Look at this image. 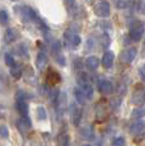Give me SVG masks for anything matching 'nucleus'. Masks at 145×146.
<instances>
[{"label":"nucleus","mask_w":145,"mask_h":146,"mask_svg":"<svg viewBox=\"0 0 145 146\" xmlns=\"http://www.w3.org/2000/svg\"><path fill=\"white\" fill-rule=\"evenodd\" d=\"M4 60H5V64H7V66H9V67H13L15 65V60H14V57H13V55H10L9 52H7L4 55Z\"/></svg>","instance_id":"22"},{"label":"nucleus","mask_w":145,"mask_h":146,"mask_svg":"<svg viewBox=\"0 0 145 146\" xmlns=\"http://www.w3.org/2000/svg\"><path fill=\"white\" fill-rule=\"evenodd\" d=\"M144 116H145V108H136L131 113V118H135V119H141Z\"/></svg>","instance_id":"20"},{"label":"nucleus","mask_w":145,"mask_h":146,"mask_svg":"<svg viewBox=\"0 0 145 146\" xmlns=\"http://www.w3.org/2000/svg\"><path fill=\"white\" fill-rule=\"evenodd\" d=\"M113 61H115V53H113L112 51L104 52V55H103V57H102V65H103V67H106V69L112 67Z\"/></svg>","instance_id":"13"},{"label":"nucleus","mask_w":145,"mask_h":146,"mask_svg":"<svg viewBox=\"0 0 145 146\" xmlns=\"http://www.w3.org/2000/svg\"><path fill=\"white\" fill-rule=\"evenodd\" d=\"M64 38H65L66 44H68L70 48H76L80 44V42H82L79 36H78L76 33L71 32V31H66V32L64 33Z\"/></svg>","instance_id":"6"},{"label":"nucleus","mask_w":145,"mask_h":146,"mask_svg":"<svg viewBox=\"0 0 145 146\" xmlns=\"http://www.w3.org/2000/svg\"><path fill=\"white\" fill-rule=\"evenodd\" d=\"M138 56V48L136 47H129L125 51L121 52V56H120V60L124 64H131L135 57Z\"/></svg>","instance_id":"7"},{"label":"nucleus","mask_w":145,"mask_h":146,"mask_svg":"<svg viewBox=\"0 0 145 146\" xmlns=\"http://www.w3.org/2000/svg\"><path fill=\"white\" fill-rule=\"evenodd\" d=\"M47 56L46 53H45L43 51H40L37 55V58H36V66H37L38 70H43L45 67L47 66Z\"/></svg>","instance_id":"14"},{"label":"nucleus","mask_w":145,"mask_h":146,"mask_svg":"<svg viewBox=\"0 0 145 146\" xmlns=\"http://www.w3.org/2000/svg\"><path fill=\"white\" fill-rule=\"evenodd\" d=\"M15 51L18 52L21 56H24V57H27V47L24 46V44H19V46L15 48Z\"/></svg>","instance_id":"27"},{"label":"nucleus","mask_w":145,"mask_h":146,"mask_svg":"<svg viewBox=\"0 0 145 146\" xmlns=\"http://www.w3.org/2000/svg\"><path fill=\"white\" fill-rule=\"evenodd\" d=\"M83 146H90V145H83Z\"/></svg>","instance_id":"33"},{"label":"nucleus","mask_w":145,"mask_h":146,"mask_svg":"<svg viewBox=\"0 0 145 146\" xmlns=\"http://www.w3.org/2000/svg\"><path fill=\"white\" fill-rule=\"evenodd\" d=\"M37 117L40 121H45L47 118V113H46V109L43 107H37Z\"/></svg>","instance_id":"24"},{"label":"nucleus","mask_w":145,"mask_h":146,"mask_svg":"<svg viewBox=\"0 0 145 146\" xmlns=\"http://www.w3.org/2000/svg\"><path fill=\"white\" fill-rule=\"evenodd\" d=\"M17 126H18V130L21 131L22 133H27L32 127V123L28 119V117H21L17 122Z\"/></svg>","instance_id":"10"},{"label":"nucleus","mask_w":145,"mask_h":146,"mask_svg":"<svg viewBox=\"0 0 145 146\" xmlns=\"http://www.w3.org/2000/svg\"><path fill=\"white\" fill-rule=\"evenodd\" d=\"M138 10L140 14L145 15V0H138Z\"/></svg>","instance_id":"28"},{"label":"nucleus","mask_w":145,"mask_h":146,"mask_svg":"<svg viewBox=\"0 0 145 146\" xmlns=\"http://www.w3.org/2000/svg\"><path fill=\"white\" fill-rule=\"evenodd\" d=\"M66 7L69 9V13L74 14L75 9H76V5H75V0H66Z\"/></svg>","instance_id":"25"},{"label":"nucleus","mask_w":145,"mask_h":146,"mask_svg":"<svg viewBox=\"0 0 145 146\" xmlns=\"http://www.w3.org/2000/svg\"><path fill=\"white\" fill-rule=\"evenodd\" d=\"M70 116H71L72 125L79 126L80 121H82V117H83V111L75 104V103H72V104L70 106Z\"/></svg>","instance_id":"9"},{"label":"nucleus","mask_w":145,"mask_h":146,"mask_svg":"<svg viewBox=\"0 0 145 146\" xmlns=\"http://www.w3.org/2000/svg\"><path fill=\"white\" fill-rule=\"evenodd\" d=\"M17 37H18V33H17V31L14 29V28H8L4 33L5 43H13V42L17 40Z\"/></svg>","instance_id":"15"},{"label":"nucleus","mask_w":145,"mask_h":146,"mask_svg":"<svg viewBox=\"0 0 145 146\" xmlns=\"http://www.w3.org/2000/svg\"><path fill=\"white\" fill-rule=\"evenodd\" d=\"M110 116V109H108L107 102L104 99L99 100L96 104V121L97 122H104Z\"/></svg>","instance_id":"3"},{"label":"nucleus","mask_w":145,"mask_h":146,"mask_svg":"<svg viewBox=\"0 0 145 146\" xmlns=\"http://www.w3.org/2000/svg\"><path fill=\"white\" fill-rule=\"evenodd\" d=\"M112 146H126V141H125V137L122 136H117L112 140Z\"/></svg>","instance_id":"23"},{"label":"nucleus","mask_w":145,"mask_h":146,"mask_svg":"<svg viewBox=\"0 0 145 146\" xmlns=\"http://www.w3.org/2000/svg\"><path fill=\"white\" fill-rule=\"evenodd\" d=\"M145 131V121L141 118L136 122H134L130 126V132L132 135H138V133H143Z\"/></svg>","instance_id":"12"},{"label":"nucleus","mask_w":145,"mask_h":146,"mask_svg":"<svg viewBox=\"0 0 145 146\" xmlns=\"http://www.w3.org/2000/svg\"><path fill=\"white\" fill-rule=\"evenodd\" d=\"M74 95H75V98H76L78 103H80V104H84V103H85V99H87V97H85L84 93H83V92L80 90L79 88H76L74 90Z\"/></svg>","instance_id":"19"},{"label":"nucleus","mask_w":145,"mask_h":146,"mask_svg":"<svg viewBox=\"0 0 145 146\" xmlns=\"http://www.w3.org/2000/svg\"><path fill=\"white\" fill-rule=\"evenodd\" d=\"M10 75H12L14 79H21V76H22V67L21 65H15L13 66V67H10Z\"/></svg>","instance_id":"18"},{"label":"nucleus","mask_w":145,"mask_h":146,"mask_svg":"<svg viewBox=\"0 0 145 146\" xmlns=\"http://www.w3.org/2000/svg\"><path fill=\"white\" fill-rule=\"evenodd\" d=\"M111 13V7H110V3L107 1H101L94 7V14L99 18H107Z\"/></svg>","instance_id":"5"},{"label":"nucleus","mask_w":145,"mask_h":146,"mask_svg":"<svg viewBox=\"0 0 145 146\" xmlns=\"http://www.w3.org/2000/svg\"><path fill=\"white\" fill-rule=\"evenodd\" d=\"M131 103L136 107H140L145 103V85L144 84H136L131 95Z\"/></svg>","instance_id":"1"},{"label":"nucleus","mask_w":145,"mask_h":146,"mask_svg":"<svg viewBox=\"0 0 145 146\" xmlns=\"http://www.w3.org/2000/svg\"><path fill=\"white\" fill-rule=\"evenodd\" d=\"M139 75H140L141 81L145 83V66H143V67H140V69H139Z\"/></svg>","instance_id":"31"},{"label":"nucleus","mask_w":145,"mask_h":146,"mask_svg":"<svg viewBox=\"0 0 145 146\" xmlns=\"http://www.w3.org/2000/svg\"><path fill=\"white\" fill-rule=\"evenodd\" d=\"M47 80L50 81L51 84H57L61 81V76L57 71H55L54 69H50L49 70V74H47Z\"/></svg>","instance_id":"17"},{"label":"nucleus","mask_w":145,"mask_h":146,"mask_svg":"<svg viewBox=\"0 0 145 146\" xmlns=\"http://www.w3.org/2000/svg\"><path fill=\"white\" fill-rule=\"evenodd\" d=\"M8 21H9V17H8V13L5 10H1L0 12V22H1L3 26H7Z\"/></svg>","instance_id":"26"},{"label":"nucleus","mask_w":145,"mask_h":146,"mask_svg":"<svg viewBox=\"0 0 145 146\" xmlns=\"http://www.w3.org/2000/svg\"><path fill=\"white\" fill-rule=\"evenodd\" d=\"M85 66L88 67L89 70H96L98 69L99 66V58L97 56H89L85 60Z\"/></svg>","instance_id":"16"},{"label":"nucleus","mask_w":145,"mask_h":146,"mask_svg":"<svg viewBox=\"0 0 145 146\" xmlns=\"http://www.w3.org/2000/svg\"><path fill=\"white\" fill-rule=\"evenodd\" d=\"M120 102H121L120 98H115V99H112V102H111V107H112V108H117V107L120 106Z\"/></svg>","instance_id":"32"},{"label":"nucleus","mask_w":145,"mask_h":146,"mask_svg":"<svg viewBox=\"0 0 145 146\" xmlns=\"http://www.w3.org/2000/svg\"><path fill=\"white\" fill-rule=\"evenodd\" d=\"M59 141H60V146H69L70 145V139H69L68 133H61L59 136Z\"/></svg>","instance_id":"21"},{"label":"nucleus","mask_w":145,"mask_h":146,"mask_svg":"<svg viewBox=\"0 0 145 146\" xmlns=\"http://www.w3.org/2000/svg\"><path fill=\"white\" fill-rule=\"evenodd\" d=\"M98 90L101 92L102 94H110V93H112V90H113V85L110 80L102 79L98 81Z\"/></svg>","instance_id":"11"},{"label":"nucleus","mask_w":145,"mask_h":146,"mask_svg":"<svg viewBox=\"0 0 145 146\" xmlns=\"http://www.w3.org/2000/svg\"><path fill=\"white\" fill-rule=\"evenodd\" d=\"M17 109H18L21 117H27L28 114V104L26 102V98H24V93L23 92H17Z\"/></svg>","instance_id":"4"},{"label":"nucleus","mask_w":145,"mask_h":146,"mask_svg":"<svg viewBox=\"0 0 145 146\" xmlns=\"http://www.w3.org/2000/svg\"><path fill=\"white\" fill-rule=\"evenodd\" d=\"M82 133L84 135L85 137H88V139H92V137H93V132H92L90 127H85V128H83V130H82Z\"/></svg>","instance_id":"30"},{"label":"nucleus","mask_w":145,"mask_h":146,"mask_svg":"<svg viewBox=\"0 0 145 146\" xmlns=\"http://www.w3.org/2000/svg\"><path fill=\"white\" fill-rule=\"evenodd\" d=\"M0 136H1L3 139H7V137L9 136V132H8V128H7L5 125L0 126Z\"/></svg>","instance_id":"29"},{"label":"nucleus","mask_w":145,"mask_h":146,"mask_svg":"<svg viewBox=\"0 0 145 146\" xmlns=\"http://www.w3.org/2000/svg\"><path fill=\"white\" fill-rule=\"evenodd\" d=\"M51 50H52V53H54V56H55V60L57 61L59 65L65 66L66 65V61H65V57H64L63 52H61V43H60V42H59V41L55 42V43L52 44Z\"/></svg>","instance_id":"8"},{"label":"nucleus","mask_w":145,"mask_h":146,"mask_svg":"<svg viewBox=\"0 0 145 146\" xmlns=\"http://www.w3.org/2000/svg\"><path fill=\"white\" fill-rule=\"evenodd\" d=\"M145 32V26L144 23H141V22L136 21L134 22L130 26V29H129V36L130 38L134 42H139L143 38V35Z\"/></svg>","instance_id":"2"}]
</instances>
